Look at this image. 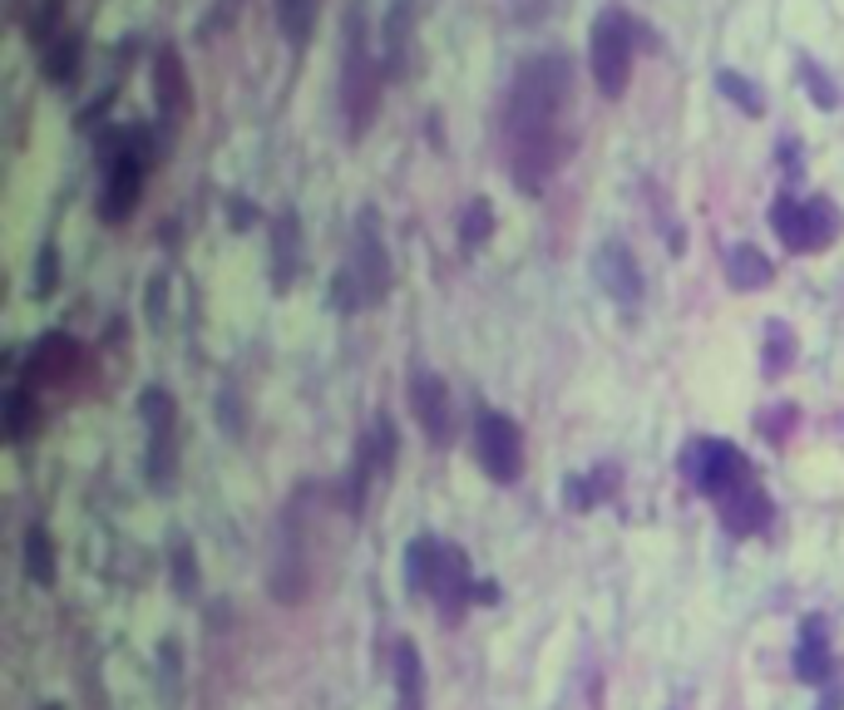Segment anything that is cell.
<instances>
[{
    "instance_id": "3",
    "label": "cell",
    "mask_w": 844,
    "mask_h": 710,
    "mask_svg": "<svg viewBox=\"0 0 844 710\" xmlns=\"http://www.w3.org/2000/svg\"><path fill=\"white\" fill-rule=\"evenodd\" d=\"M406 582L415 597L435 602V611H445L449 621H455L459 611L469 607V597H475V577H469L465 552H459L455 542L435 538V532H425V538H415L406 548Z\"/></svg>"
},
{
    "instance_id": "16",
    "label": "cell",
    "mask_w": 844,
    "mask_h": 710,
    "mask_svg": "<svg viewBox=\"0 0 844 710\" xmlns=\"http://www.w3.org/2000/svg\"><path fill=\"white\" fill-rule=\"evenodd\" d=\"M380 45H386V75L400 79L410 69V49H415V0H390Z\"/></svg>"
},
{
    "instance_id": "34",
    "label": "cell",
    "mask_w": 844,
    "mask_h": 710,
    "mask_svg": "<svg viewBox=\"0 0 844 710\" xmlns=\"http://www.w3.org/2000/svg\"><path fill=\"white\" fill-rule=\"evenodd\" d=\"M179 641H163V680H169V696H179Z\"/></svg>"
},
{
    "instance_id": "6",
    "label": "cell",
    "mask_w": 844,
    "mask_h": 710,
    "mask_svg": "<svg viewBox=\"0 0 844 710\" xmlns=\"http://www.w3.org/2000/svg\"><path fill=\"white\" fill-rule=\"evenodd\" d=\"M771 227H775V237L785 242V252L810 256V252H824V247L840 242L844 213L824 193H814V197L780 193V197H775V207H771Z\"/></svg>"
},
{
    "instance_id": "5",
    "label": "cell",
    "mask_w": 844,
    "mask_h": 710,
    "mask_svg": "<svg viewBox=\"0 0 844 710\" xmlns=\"http://www.w3.org/2000/svg\"><path fill=\"white\" fill-rule=\"evenodd\" d=\"M637 35H642V25L617 5H607L603 15L593 20V30H588V65H593V84H597V94L603 99H623L627 94Z\"/></svg>"
},
{
    "instance_id": "21",
    "label": "cell",
    "mask_w": 844,
    "mask_h": 710,
    "mask_svg": "<svg viewBox=\"0 0 844 710\" xmlns=\"http://www.w3.org/2000/svg\"><path fill=\"white\" fill-rule=\"evenodd\" d=\"M41 65H45V79H50V84H75V79H80V65H84V35L80 30H60V35L41 49Z\"/></svg>"
},
{
    "instance_id": "27",
    "label": "cell",
    "mask_w": 844,
    "mask_h": 710,
    "mask_svg": "<svg viewBox=\"0 0 844 710\" xmlns=\"http://www.w3.org/2000/svg\"><path fill=\"white\" fill-rule=\"evenodd\" d=\"M277 25L292 49H307L311 25H317V0H277Z\"/></svg>"
},
{
    "instance_id": "37",
    "label": "cell",
    "mask_w": 844,
    "mask_h": 710,
    "mask_svg": "<svg viewBox=\"0 0 844 710\" xmlns=\"http://www.w3.org/2000/svg\"><path fill=\"white\" fill-rule=\"evenodd\" d=\"M820 710H844V690H834V696H824Z\"/></svg>"
},
{
    "instance_id": "19",
    "label": "cell",
    "mask_w": 844,
    "mask_h": 710,
    "mask_svg": "<svg viewBox=\"0 0 844 710\" xmlns=\"http://www.w3.org/2000/svg\"><path fill=\"white\" fill-rule=\"evenodd\" d=\"M830 637H824V617L800 621V641H795V676L800 680H830Z\"/></svg>"
},
{
    "instance_id": "10",
    "label": "cell",
    "mask_w": 844,
    "mask_h": 710,
    "mask_svg": "<svg viewBox=\"0 0 844 710\" xmlns=\"http://www.w3.org/2000/svg\"><path fill=\"white\" fill-rule=\"evenodd\" d=\"M351 272H356V282H361V291H366V306H380L390 296V286H396V266H390V252H386V242H380V232H376V213H361V222H356V242H351Z\"/></svg>"
},
{
    "instance_id": "13",
    "label": "cell",
    "mask_w": 844,
    "mask_h": 710,
    "mask_svg": "<svg viewBox=\"0 0 844 710\" xmlns=\"http://www.w3.org/2000/svg\"><path fill=\"white\" fill-rule=\"evenodd\" d=\"M84 365V345L70 331H45L25 355V380L31 385H70Z\"/></svg>"
},
{
    "instance_id": "31",
    "label": "cell",
    "mask_w": 844,
    "mask_h": 710,
    "mask_svg": "<svg viewBox=\"0 0 844 710\" xmlns=\"http://www.w3.org/2000/svg\"><path fill=\"white\" fill-rule=\"evenodd\" d=\"M60 15H65V0H45L41 10H35V20H31V39L35 45H50L55 35H60Z\"/></svg>"
},
{
    "instance_id": "7",
    "label": "cell",
    "mask_w": 844,
    "mask_h": 710,
    "mask_svg": "<svg viewBox=\"0 0 844 710\" xmlns=\"http://www.w3.org/2000/svg\"><path fill=\"white\" fill-rule=\"evenodd\" d=\"M139 414L149 424V483L159 493H169L179 483V400H173L163 385H144L139 394Z\"/></svg>"
},
{
    "instance_id": "28",
    "label": "cell",
    "mask_w": 844,
    "mask_h": 710,
    "mask_svg": "<svg viewBox=\"0 0 844 710\" xmlns=\"http://www.w3.org/2000/svg\"><path fill=\"white\" fill-rule=\"evenodd\" d=\"M790 365H795V335H790V325H785V321H771V325H765V375H771V380H780Z\"/></svg>"
},
{
    "instance_id": "11",
    "label": "cell",
    "mask_w": 844,
    "mask_h": 710,
    "mask_svg": "<svg viewBox=\"0 0 844 710\" xmlns=\"http://www.w3.org/2000/svg\"><path fill=\"white\" fill-rule=\"evenodd\" d=\"M593 282L603 286V291L613 296V301L623 306V311L642 306V291H647L642 266H637L632 247L617 242V237H607V242H597V247H593Z\"/></svg>"
},
{
    "instance_id": "35",
    "label": "cell",
    "mask_w": 844,
    "mask_h": 710,
    "mask_svg": "<svg viewBox=\"0 0 844 710\" xmlns=\"http://www.w3.org/2000/svg\"><path fill=\"white\" fill-rule=\"evenodd\" d=\"M795 424V410H775V414H765V434H771L775 444L785 439V430H790Z\"/></svg>"
},
{
    "instance_id": "24",
    "label": "cell",
    "mask_w": 844,
    "mask_h": 710,
    "mask_svg": "<svg viewBox=\"0 0 844 710\" xmlns=\"http://www.w3.org/2000/svg\"><path fill=\"white\" fill-rule=\"evenodd\" d=\"M361 449L370 454V463L380 469V479H386V473L396 469V459H400V439H396V424H390V414H376V424H370V430L361 434Z\"/></svg>"
},
{
    "instance_id": "4",
    "label": "cell",
    "mask_w": 844,
    "mask_h": 710,
    "mask_svg": "<svg viewBox=\"0 0 844 710\" xmlns=\"http://www.w3.org/2000/svg\"><path fill=\"white\" fill-rule=\"evenodd\" d=\"M386 59H376L366 35V10L351 5L346 10V55H341V114H346V134L361 138L370 128L386 94Z\"/></svg>"
},
{
    "instance_id": "33",
    "label": "cell",
    "mask_w": 844,
    "mask_h": 710,
    "mask_svg": "<svg viewBox=\"0 0 844 710\" xmlns=\"http://www.w3.org/2000/svg\"><path fill=\"white\" fill-rule=\"evenodd\" d=\"M55 286H60V252H55V242H45L41 256H35V291L50 296Z\"/></svg>"
},
{
    "instance_id": "1",
    "label": "cell",
    "mask_w": 844,
    "mask_h": 710,
    "mask_svg": "<svg viewBox=\"0 0 844 710\" xmlns=\"http://www.w3.org/2000/svg\"><path fill=\"white\" fill-rule=\"evenodd\" d=\"M568 104H573V65H568V55L544 49V55H528L514 69L504 128H509V178L524 193H538L563 168L568 144H573L563 134Z\"/></svg>"
},
{
    "instance_id": "8",
    "label": "cell",
    "mask_w": 844,
    "mask_h": 710,
    "mask_svg": "<svg viewBox=\"0 0 844 710\" xmlns=\"http://www.w3.org/2000/svg\"><path fill=\"white\" fill-rule=\"evenodd\" d=\"M682 469H686V479H692V489L706 493L711 503L726 499L735 483L751 479V463H745V454L735 449V444H726V439H696V444H686Z\"/></svg>"
},
{
    "instance_id": "17",
    "label": "cell",
    "mask_w": 844,
    "mask_h": 710,
    "mask_svg": "<svg viewBox=\"0 0 844 710\" xmlns=\"http://www.w3.org/2000/svg\"><path fill=\"white\" fill-rule=\"evenodd\" d=\"M301 272V217L292 207H282L272 222V286L287 291Z\"/></svg>"
},
{
    "instance_id": "14",
    "label": "cell",
    "mask_w": 844,
    "mask_h": 710,
    "mask_svg": "<svg viewBox=\"0 0 844 710\" xmlns=\"http://www.w3.org/2000/svg\"><path fill=\"white\" fill-rule=\"evenodd\" d=\"M153 104H159L163 124H183L193 108V84H189V65L173 45H159L153 55Z\"/></svg>"
},
{
    "instance_id": "29",
    "label": "cell",
    "mask_w": 844,
    "mask_h": 710,
    "mask_svg": "<svg viewBox=\"0 0 844 710\" xmlns=\"http://www.w3.org/2000/svg\"><path fill=\"white\" fill-rule=\"evenodd\" d=\"M716 89H721V94L731 99L741 114H751V118L765 114V94H761V89H755L745 75H735V69H721V75H716Z\"/></svg>"
},
{
    "instance_id": "30",
    "label": "cell",
    "mask_w": 844,
    "mask_h": 710,
    "mask_svg": "<svg viewBox=\"0 0 844 710\" xmlns=\"http://www.w3.org/2000/svg\"><path fill=\"white\" fill-rule=\"evenodd\" d=\"M169 568H173V592H179L183 602H193V597H198V562H193V548H189L183 538L173 542Z\"/></svg>"
},
{
    "instance_id": "22",
    "label": "cell",
    "mask_w": 844,
    "mask_h": 710,
    "mask_svg": "<svg viewBox=\"0 0 844 710\" xmlns=\"http://www.w3.org/2000/svg\"><path fill=\"white\" fill-rule=\"evenodd\" d=\"M771 276H775V266L761 247L741 242L726 252V282H731L735 291H761V286H771Z\"/></svg>"
},
{
    "instance_id": "36",
    "label": "cell",
    "mask_w": 844,
    "mask_h": 710,
    "mask_svg": "<svg viewBox=\"0 0 844 710\" xmlns=\"http://www.w3.org/2000/svg\"><path fill=\"white\" fill-rule=\"evenodd\" d=\"M228 222H232V227H252V222H258V207H252V203H238V197H232V203H228Z\"/></svg>"
},
{
    "instance_id": "2",
    "label": "cell",
    "mask_w": 844,
    "mask_h": 710,
    "mask_svg": "<svg viewBox=\"0 0 844 710\" xmlns=\"http://www.w3.org/2000/svg\"><path fill=\"white\" fill-rule=\"evenodd\" d=\"M100 158H104L100 217L110 227L129 222L139 197H144V178H149V168H153L149 128H110V134H100Z\"/></svg>"
},
{
    "instance_id": "32",
    "label": "cell",
    "mask_w": 844,
    "mask_h": 710,
    "mask_svg": "<svg viewBox=\"0 0 844 710\" xmlns=\"http://www.w3.org/2000/svg\"><path fill=\"white\" fill-rule=\"evenodd\" d=\"M800 75H805V89H810L814 108H834V104H840V94H834V84H830V79H824V69H820V65H810V59H800Z\"/></svg>"
},
{
    "instance_id": "20",
    "label": "cell",
    "mask_w": 844,
    "mask_h": 710,
    "mask_svg": "<svg viewBox=\"0 0 844 710\" xmlns=\"http://www.w3.org/2000/svg\"><path fill=\"white\" fill-rule=\"evenodd\" d=\"M0 414H5V439L11 444H25L35 430H41V400H35V385L21 380L5 390V400H0Z\"/></svg>"
},
{
    "instance_id": "26",
    "label": "cell",
    "mask_w": 844,
    "mask_h": 710,
    "mask_svg": "<svg viewBox=\"0 0 844 710\" xmlns=\"http://www.w3.org/2000/svg\"><path fill=\"white\" fill-rule=\"evenodd\" d=\"M489 237H494V203L479 193L475 203L459 213V247H465V252H479Z\"/></svg>"
},
{
    "instance_id": "25",
    "label": "cell",
    "mask_w": 844,
    "mask_h": 710,
    "mask_svg": "<svg viewBox=\"0 0 844 710\" xmlns=\"http://www.w3.org/2000/svg\"><path fill=\"white\" fill-rule=\"evenodd\" d=\"M613 493H617V469H588L568 483V503H573V508H597V503H607Z\"/></svg>"
},
{
    "instance_id": "23",
    "label": "cell",
    "mask_w": 844,
    "mask_h": 710,
    "mask_svg": "<svg viewBox=\"0 0 844 710\" xmlns=\"http://www.w3.org/2000/svg\"><path fill=\"white\" fill-rule=\"evenodd\" d=\"M25 572H31L35 587H55V538L41 523L25 528Z\"/></svg>"
},
{
    "instance_id": "12",
    "label": "cell",
    "mask_w": 844,
    "mask_h": 710,
    "mask_svg": "<svg viewBox=\"0 0 844 710\" xmlns=\"http://www.w3.org/2000/svg\"><path fill=\"white\" fill-rule=\"evenodd\" d=\"M410 410H415V420H420V430H425L430 444L455 439V400H449L445 375H435V370L410 375Z\"/></svg>"
},
{
    "instance_id": "9",
    "label": "cell",
    "mask_w": 844,
    "mask_h": 710,
    "mask_svg": "<svg viewBox=\"0 0 844 710\" xmlns=\"http://www.w3.org/2000/svg\"><path fill=\"white\" fill-rule=\"evenodd\" d=\"M475 459L494 483H514L524 473V434L509 414L484 410L475 424Z\"/></svg>"
},
{
    "instance_id": "15",
    "label": "cell",
    "mask_w": 844,
    "mask_h": 710,
    "mask_svg": "<svg viewBox=\"0 0 844 710\" xmlns=\"http://www.w3.org/2000/svg\"><path fill=\"white\" fill-rule=\"evenodd\" d=\"M716 508H721L726 532H735V538H751V532H765V528H771L775 503H771V493H765L761 483L745 479V483H735L726 499H716Z\"/></svg>"
},
{
    "instance_id": "18",
    "label": "cell",
    "mask_w": 844,
    "mask_h": 710,
    "mask_svg": "<svg viewBox=\"0 0 844 710\" xmlns=\"http://www.w3.org/2000/svg\"><path fill=\"white\" fill-rule=\"evenodd\" d=\"M390 671H396V710H425V661H420L415 641H396Z\"/></svg>"
}]
</instances>
